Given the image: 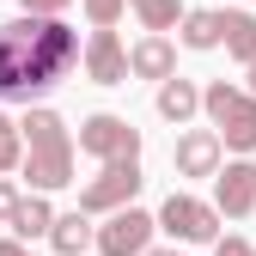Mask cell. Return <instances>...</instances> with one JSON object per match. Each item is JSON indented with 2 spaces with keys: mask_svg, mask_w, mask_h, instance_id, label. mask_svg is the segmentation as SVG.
Returning <instances> with one entry per match:
<instances>
[{
  "mask_svg": "<svg viewBox=\"0 0 256 256\" xmlns=\"http://www.w3.org/2000/svg\"><path fill=\"white\" fill-rule=\"evenodd\" d=\"M80 61H86L80 30L61 12H18L0 24V98L30 104L49 86H61Z\"/></svg>",
  "mask_w": 256,
  "mask_h": 256,
  "instance_id": "6da1fadb",
  "label": "cell"
},
{
  "mask_svg": "<svg viewBox=\"0 0 256 256\" xmlns=\"http://www.w3.org/2000/svg\"><path fill=\"white\" fill-rule=\"evenodd\" d=\"M24 183L43 189V196H55V189L74 183V128L61 122V110L49 104H24Z\"/></svg>",
  "mask_w": 256,
  "mask_h": 256,
  "instance_id": "7a4b0ae2",
  "label": "cell"
},
{
  "mask_svg": "<svg viewBox=\"0 0 256 256\" xmlns=\"http://www.w3.org/2000/svg\"><path fill=\"white\" fill-rule=\"evenodd\" d=\"M202 116L220 128L226 152H244V158L256 152V92L214 80V86H202Z\"/></svg>",
  "mask_w": 256,
  "mask_h": 256,
  "instance_id": "3957f363",
  "label": "cell"
},
{
  "mask_svg": "<svg viewBox=\"0 0 256 256\" xmlns=\"http://www.w3.org/2000/svg\"><path fill=\"white\" fill-rule=\"evenodd\" d=\"M158 232H171L177 244H214V238H220V208L202 202V196L171 189L165 208H158Z\"/></svg>",
  "mask_w": 256,
  "mask_h": 256,
  "instance_id": "277c9868",
  "label": "cell"
},
{
  "mask_svg": "<svg viewBox=\"0 0 256 256\" xmlns=\"http://www.w3.org/2000/svg\"><path fill=\"white\" fill-rule=\"evenodd\" d=\"M152 232H158V214H146V208H116V214H104V226H98V256H146L152 250Z\"/></svg>",
  "mask_w": 256,
  "mask_h": 256,
  "instance_id": "5b68a950",
  "label": "cell"
},
{
  "mask_svg": "<svg viewBox=\"0 0 256 256\" xmlns=\"http://www.w3.org/2000/svg\"><path fill=\"white\" fill-rule=\"evenodd\" d=\"M140 183H146L140 177V158H110V165L80 189V208L86 214H116V208H128L140 196Z\"/></svg>",
  "mask_w": 256,
  "mask_h": 256,
  "instance_id": "8992f818",
  "label": "cell"
},
{
  "mask_svg": "<svg viewBox=\"0 0 256 256\" xmlns=\"http://www.w3.org/2000/svg\"><path fill=\"white\" fill-rule=\"evenodd\" d=\"M80 152H92L98 165H110V158H140V128L128 122V116L98 110V116L80 122Z\"/></svg>",
  "mask_w": 256,
  "mask_h": 256,
  "instance_id": "52a82bcc",
  "label": "cell"
},
{
  "mask_svg": "<svg viewBox=\"0 0 256 256\" xmlns=\"http://www.w3.org/2000/svg\"><path fill=\"white\" fill-rule=\"evenodd\" d=\"M220 165H226V140H220V128H183L177 146H171V171L177 177H220Z\"/></svg>",
  "mask_w": 256,
  "mask_h": 256,
  "instance_id": "ba28073f",
  "label": "cell"
},
{
  "mask_svg": "<svg viewBox=\"0 0 256 256\" xmlns=\"http://www.w3.org/2000/svg\"><path fill=\"white\" fill-rule=\"evenodd\" d=\"M128 49L116 37V24H92V37H86V80L92 86H128Z\"/></svg>",
  "mask_w": 256,
  "mask_h": 256,
  "instance_id": "9c48e42d",
  "label": "cell"
},
{
  "mask_svg": "<svg viewBox=\"0 0 256 256\" xmlns=\"http://www.w3.org/2000/svg\"><path fill=\"white\" fill-rule=\"evenodd\" d=\"M214 208L232 214V220H250L256 214V165H250L244 152L220 165V177H214Z\"/></svg>",
  "mask_w": 256,
  "mask_h": 256,
  "instance_id": "30bf717a",
  "label": "cell"
},
{
  "mask_svg": "<svg viewBox=\"0 0 256 256\" xmlns=\"http://www.w3.org/2000/svg\"><path fill=\"white\" fill-rule=\"evenodd\" d=\"M128 68H134L140 80H171L177 74V43L165 37V30H146V37L128 49Z\"/></svg>",
  "mask_w": 256,
  "mask_h": 256,
  "instance_id": "8fae6325",
  "label": "cell"
},
{
  "mask_svg": "<svg viewBox=\"0 0 256 256\" xmlns=\"http://www.w3.org/2000/svg\"><path fill=\"white\" fill-rule=\"evenodd\" d=\"M196 110H202V86H196V80H183V74L158 80V116H165V122H177V128H183Z\"/></svg>",
  "mask_w": 256,
  "mask_h": 256,
  "instance_id": "7c38bea8",
  "label": "cell"
},
{
  "mask_svg": "<svg viewBox=\"0 0 256 256\" xmlns=\"http://www.w3.org/2000/svg\"><path fill=\"white\" fill-rule=\"evenodd\" d=\"M49 244H55L61 256H86L92 244H98V226H92V214H86V208H74V214H55V232H49Z\"/></svg>",
  "mask_w": 256,
  "mask_h": 256,
  "instance_id": "4fadbf2b",
  "label": "cell"
},
{
  "mask_svg": "<svg viewBox=\"0 0 256 256\" xmlns=\"http://www.w3.org/2000/svg\"><path fill=\"white\" fill-rule=\"evenodd\" d=\"M183 49H220L226 43V12H208V6H189L183 24H177Z\"/></svg>",
  "mask_w": 256,
  "mask_h": 256,
  "instance_id": "5bb4252c",
  "label": "cell"
},
{
  "mask_svg": "<svg viewBox=\"0 0 256 256\" xmlns=\"http://www.w3.org/2000/svg\"><path fill=\"white\" fill-rule=\"evenodd\" d=\"M55 232V208H49V196H43V189H30V196L18 202V214H12V238H49Z\"/></svg>",
  "mask_w": 256,
  "mask_h": 256,
  "instance_id": "9a60e30c",
  "label": "cell"
},
{
  "mask_svg": "<svg viewBox=\"0 0 256 256\" xmlns=\"http://www.w3.org/2000/svg\"><path fill=\"white\" fill-rule=\"evenodd\" d=\"M226 55L232 61H256V12H244V6H232L226 12Z\"/></svg>",
  "mask_w": 256,
  "mask_h": 256,
  "instance_id": "2e32d148",
  "label": "cell"
},
{
  "mask_svg": "<svg viewBox=\"0 0 256 256\" xmlns=\"http://www.w3.org/2000/svg\"><path fill=\"white\" fill-rule=\"evenodd\" d=\"M134 12H140V30H171V24H183V0H134Z\"/></svg>",
  "mask_w": 256,
  "mask_h": 256,
  "instance_id": "e0dca14e",
  "label": "cell"
},
{
  "mask_svg": "<svg viewBox=\"0 0 256 256\" xmlns=\"http://www.w3.org/2000/svg\"><path fill=\"white\" fill-rule=\"evenodd\" d=\"M0 171H24V122L0 110Z\"/></svg>",
  "mask_w": 256,
  "mask_h": 256,
  "instance_id": "ac0fdd59",
  "label": "cell"
},
{
  "mask_svg": "<svg viewBox=\"0 0 256 256\" xmlns=\"http://www.w3.org/2000/svg\"><path fill=\"white\" fill-rule=\"evenodd\" d=\"M122 12H128V0H86V18L92 24H116Z\"/></svg>",
  "mask_w": 256,
  "mask_h": 256,
  "instance_id": "d6986e66",
  "label": "cell"
},
{
  "mask_svg": "<svg viewBox=\"0 0 256 256\" xmlns=\"http://www.w3.org/2000/svg\"><path fill=\"white\" fill-rule=\"evenodd\" d=\"M18 202H24V189H18L12 177H0V226H12V214H18Z\"/></svg>",
  "mask_w": 256,
  "mask_h": 256,
  "instance_id": "ffe728a7",
  "label": "cell"
},
{
  "mask_svg": "<svg viewBox=\"0 0 256 256\" xmlns=\"http://www.w3.org/2000/svg\"><path fill=\"white\" fill-rule=\"evenodd\" d=\"M214 256H256L250 238H214Z\"/></svg>",
  "mask_w": 256,
  "mask_h": 256,
  "instance_id": "44dd1931",
  "label": "cell"
},
{
  "mask_svg": "<svg viewBox=\"0 0 256 256\" xmlns=\"http://www.w3.org/2000/svg\"><path fill=\"white\" fill-rule=\"evenodd\" d=\"M18 6H24V12H68L74 0H18Z\"/></svg>",
  "mask_w": 256,
  "mask_h": 256,
  "instance_id": "7402d4cb",
  "label": "cell"
},
{
  "mask_svg": "<svg viewBox=\"0 0 256 256\" xmlns=\"http://www.w3.org/2000/svg\"><path fill=\"white\" fill-rule=\"evenodd\" d=\"M0 256H30V244L24 238H0Z\"/></svg>",
  "mask_w": 256,
  "mask_h": 256,
  "instance_id": "603a6c76",
  "label": "cell"
},
{
  "mask_svg": "<svg viewBox=\"0 0 256 256\" xmlns=\"http://www.w3.org/2000/svg\"><path fill=\"white\" fill-rule=\"evenodd\" d=\"M250 92H256V61H250Z\"/></svg>",
  "mask_w": 256,
  "mask_h": 256,
  "instance_id": "cb8c5ba5",
  "label": "cell"
},
{
  "mask_svg": "<svg viewBox=\"0 0 256 256\" xmlns=\"http://www.w3.org/2000/svg\"><path fill=\"white\" fill-rule=\"evenodd\" d=\"M146 256H177V250H146Z\"/></svg>",
  "mask_w": 256,
  "mask_h": 256,
  "instance_id": "d4e9b609",
  "label": "cell"
}]
</instances>
